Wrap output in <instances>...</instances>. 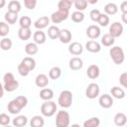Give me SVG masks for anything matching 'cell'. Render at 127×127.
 <instances>
[{
	"mask_svg": "<svg viewBox=\"0 0 127 127\" xmlns=\"http://www.w3.org/2000/svg\"><path fill=\"white\" fill-rule=\"evenodd\" d=\"M69 15V12L68 11H64V10H60L58 9V11L54 12L52 15H51V21L54 23V24H59L64 20L67 19Z\"/></svg>",
	"mask_w": 127,
	"mask_h": 127,
	"instance_id": "6",
	"label": "cell"
},
{
	"mask_svg": "<svg viewBox=\"0 0 127 127\" xmlns=\"http://www.w3.org/2000/svg\"><path fill=\"white\" fill-rule=\"evenodd\" d=\"M10 117L6 114V113H1L0 114V124L2 125V126H7V125H9V123H10Z\"/></svg>",
	"mask_w": 127,
	"mask_h": 127,
	"instance_id": "44",
	"label": "cell"
},
{
	"mask_svg": "<svg viewBox=\"0 0 127 127\" xmlns=\"http://www.w3.org/2000/svg\"><path fill=\"white\" fill-rule=\"evenodd\" d=\"M114 42H115L114 38L112 36H110L109 34H105L101 38V44L105 47H111L114 44Z\"/></svg>",
	"mask_w": 127,
	"mask_h": 127,
	"instance_id": "34",
	"label": "cell"
},
{
	"mask_svg": "<svg viewBox=\"0 0 127 127\" xmlns=\"http://www.w3.org/2000/svg\"><path fill=\"white\" fill-rule=\"evenodd\" d=\"M99 73H100V69H99L98 65H96V64H90L87 67L86 74H87V76L89 78H91V79L97 78L99 76Z\"/></svg>",
	"mask_w": 127,
	"mask_h": 127,
	"instance_id": "16",
	"label": "cell"
},
{
	"mask_svg": "<svg viewBox=\"0 0 127 127\" xmlns=\"http://www.w3.org/2000/svg\"><path fill=\"white\" fill-rule=\"evenodd\" d=\"M24 5L27 9L29 10H33L35 9L36 5H37V1L36 0H25L24 1Z\"/></svg>",
	"mask_w": 127,
	"mask_h": 127,
	"instance_id": "45",
	"label": "cell"
},
{
	"mask_svg": "<svg viewBox=\"0 0 127 127\" xmlns=\"http://www.w3.org/2000/svg\"><path fill=\"white\" fill-rule=\"evenodd\" d=\"M113 120H114V124H115L116 126H118V127L125 126L126 123H127V117H126V115H125L124 113H122V112L116 113L115 116H114V118H113Z\"/></svg>",
	"mask_w": 127,
	"mask_h": 127,
	"instance_id": "17",
	"label": "cell"
},
{
	"mask_svg": "<svg viewBox=\"0 0 127 127\" xmlns=\"http://www.w3.org/2000/svg\"><path fill=\"white\" fill-rule=\"evenodd\" d=\"M104 11L106 15H114L117 13L118 11V7L115 3L113 2H109L104 6Z\"/></svg>",
	"mask_w": 127,
	"mask_h": 127,
	"instance_id": "27",
	"label": "cell"
},
{
	"mask_svg": "<svg viewBox=\"0 0 127 127\" xmlns=\"http://www.w3.org/2000/svg\"><path fill=\"white\" fill-rule=\"evenodd\" d=\"M50 24V18L48 16H42L39 19H37L34 23V26L38 29V30H42L46 27H48V25Z\"/></svg>",
	"mask_w": 127,
	"mask_h": 127,
	"instance_id": "13",
	"label": "cell"
},
{
	"mask_svg": "<svg viewBox=\"0 0 127 127\" xmlns=\"http://www.w3.org/2000/svg\"><path fill=\"white\" fill-rule=\"evenodd\" d=\"M4 4H5V1H4V0H2V1H1V7H3V6H4Z\"/></svg>",
	"mask_w": 127,
	"mask_h": 127,
	"instance_id": "50",
	"label": "cell"
},
{
	"mask_svg": "<svg viewBox=\"0 0 127 127\" xmlns=\"http://www.w3.org/2000/svg\"><path fill=\"white\" fill-rule=\"evenodd\" d=\"M3 127H11V126H9V125H7V126H3Z\"/></svg>",
	"mask_w": 127,
	"mask_h": 127,
	"instance_id": "51",
	"label": "cell"
},
{
	"mask_svg": "<svg viewBox=\"0 0 127 127\" xmlns=\"http://www.w3.org/2000/svg\"><path fill=\"white\" fill-rule=\"evenodd\" d=\"M21 63H22L24 65H26L30 70H33V69L36 67V61H35L33 58H31V57H26V58H24Z\"/></svg>",
	"mask_w": 127,
	"mask_h": 127,
	"instance_id": "33",
	"label": "cell"
},
{
	"mask_svg": "<svg viewBox=\"0 0 127 127\" xmlns=\"http://www.w3.org/2000/svg\"><path fill=\"white\" fill-rule=\"evenodd\" d=\"M69 127H81V126L78 124H71V126H69Z\"/></svg>",
	"mask_w": 127,
	"mask_h": 127,
	"instance_id": "49",
	"label": "cell"
},
{
	"mask_svg": "<svg viewBox=\"0 0 127 127\" xmlns=\"http://www.w3.org/2000/svg\"><path fill=\"white\" fill-rule=\"evenodd\" d=\"M119 81H120V84L122 86H124L125 88H127V72H123V73L120 74Z\"/></svg>",
	"mask_w": 127,
	"mask_h": 127,
	"instance_id": "46",
	"label": "cell"
},
{
	"mask_svg": "<svg viewBox=\"0 0 127 127\" xmlns=\"http://www.w3.org/2000/svg\"><path fill=\"white\" fill-rule=\"evenodd\" d=\"M60 33H61V30L57 27V26H50L49 29H48V36L50 39L52 40H56V39H59L60 37Z\"/></svg>",
	"mask_w": 127,
	"mask_h": 127,
	"instance_id": "25",
	"label": "cell"
},
{
	"mask_svg": "<svg viewBox=\"0 0 127 127\" xmlns=\"http://www.w3.org/2000/svg\"><path fill=\"white\" fill-rule=\"evenodd\" d=\"M38 51H39V48H38V45L36 43H28L25 46V52L29 56L36 55L38 53Z\"/></svg>",
	"mask_w": 127,
	"mask_h": 127,
	"instance_id": "26",
	"label": "cell"
},
{
	"mask_svg": "<svg viewBox=\"0 0 127 127\" xmlns=\"http://www.w3.org/2000/svg\"><path fill=\"white\" fill-rule=\"evenodd\" d=\"M19 24L20 28H30V26L32 25V20L29 16H22L19 20Z\"/></svg>",
	"mask_w": 127,
	"mask_h": 127,
	"instance_id": "36",
	"label": "cell"
},
{
	"mask_svg": "<svg viewBox=\"0 0 127 127\" xmlns=\"http://www.w3.org/2000/svg\"><path fill=\"white\" fill-rule=\"evenodd\" d=\"M35 83L38 87H46L49 84V77L44 73H40L36 76Z\"/></svg>",
	"mask_w": 127,
	"mask_h": 127,
	"instance_id": "19",
	"label": "cell"
},
{
	"mask_svg": "<svg viewBox=\"0 0 127 127\" xmlns=\"http://www.w3.org/2000/svg\"><path fill=\"white\" fill-rule=\"evenodd\" d=\"M7 109H8V111H9L11 114H18L23 108L20 106V104H19V103L16 101V99L14 98L13 100H11V101L8 103Z\"/></svg>",
	"mask_w": 127,
	"mask_h": 127,
	"instance_id": "18",
	"label": "cell"
},
{
	"mask_svg": "<svg viewBox=\"0 0 127 127\" xmlns=\"http://www.w3.org/2000/svg\"><path fill=\"white\" fill-rule=\"evenodd\" d=\"M18 71H19L20 75H22V76H27V75L30 73L31 70H30L26 65H24L22 63H20L19 65H18Z\"/></svg>",
	"mask_w": 127,
	"mask_h": 127,
	"instance_id": "42",
	"label": "cell"
},
{
	"mask_svg": "<svg viewBox=\"0 0 127 127\" xmlns=\"http://www.w3.org/2000/svg\"><path fill=\"white\" fill-rule=\"evenodd\" d=\"M109 55H110L113 63L116 64H121L125 60L124 52H123L122 48L118 47V46H115V47L111 48L110 51H109Z\"/></svg>",
	"mask_w": 127,
	"mask_h": 127,
	"instance_id": "2",
	"label": "cell"
},
{
	"mask_svg": "<svg viewBox=\"0 0 127 127\" xmlns=\"http://www.w3.org/2000/svg\"><path fill=\"white\" fill-rule=\"evenodd\" d=\"M33 40H34V43H36L37 45H43L46 43L47 41V37H46V34L41 31V30H38L34 33L33 35Z\"/></svg>",
	"mask_w": 127,
	"mask_h": 127,
	"instance_id": "14",
	"label": "cell"
},
{
	"mask_svg": "<svg viewBox=\"0 0 127 127\" xmlns=\"http://www.w3.org/2000/svg\"><path fill=\"white\" fill-rule=\"evenodd\" d=\"M68 52L73 56H79L83 52V47L78 42H73L68 46Z\"/></svg>",
	"mask_w": 127,
	"mask_h": 127,
	"instance_id": "11",
	"label": "cell"
},
{
	"mask_svg": "<svg viewBox=\"0 0 127 127\" xmlns=\"http://www.w3.org/2000/svg\"><path fill=\"white\" fill-rule=\"evenodd\" d=\"M100 15H101V13H100V11H99L98 9H92V10L90 11V13H89L90 19H91L92 21H94V22H97V21H98Z\"/></svg>",
	"mask_w": 127,
	"mask_h": 127,
	"instance_id": "43",
	"label": "cell"
},
{
	"mask_svg": "<svg viewBox=\"0 0 127 127\" xmlns=\"http://www.w3.org/2000/svg\"><path fill=\"white\" fill-rule=\"evenodd\" d=\"M111 95L117 99H122L125 97V91L121 88V87H118V86H113L111 88Z\"/></svg>",
	"mask_w": 127,
	"mask_h": 127,
	"instance_id": "28",
	"label": "cell"
},
{
	"mask_svg": "<svg viewBox=\"0 0 127 127\" xmlns=\"http://www.w3.org/2000/svg\"><path fill=\"white\" fill-rule=\"evenodd\" d=\"M40 97L45 101H50L54 97V91L51 88H43L40 91Z\"/></svg>",
	"mask_w": 127,
	"mask_h": 127,
	"instance_id": "24",
	"label": "cell"
},
{
	"mask_svg": "<svg viewBox=\"0 0 127 127\" xmlns=\"http://www.w3.org/2000/svg\"><path fill=\"white\" fill-rule=\"evenodd\" d=\"M71 20L74 23H80L84 20V14L80 11H74L71 13Z\"/></svg>",
	"mask_w": 127,
	"mask_h": 127,
	"instance_id": "37",
	"label": "cell"
},
{
	"mask_svg": "<svg viewBox=\"0 0 127 127\" xmlns=\"http://www.w3.org/2000/svg\"><path fill=\"white\" fill-rule=\"evenodd\" d=\"M21 10V3L16 0H12L8 3V11L13 12V13H19Z\"/></svg>",
	"mask_w": 127,
	"mask_h": 127,
	"instance_id": "29",
	"label": "cell"
},
{
	"mask_svg": "<svg viewBox=\"0 0 127 127\" xmlns=\"http://www.w3.org/2000/svg\"><path fill=\"white\" fill-rule=\"evenodd\" d=\"M73 4H74V7L76 8L77 11L82 12L83 10H85V8L87 7V4L88 3H87L86 0H75L73 2Z\"/></svg>",
	"mask_w": 127,
	"mask_h": 127,
	"instance_id": "39",
	"label": "cell"
},
{
	"mask_svg": "<svg viewBox=\"0 0 127 127\" xmlns=\"http://www.w3.org/2000/svg\"><path fill=\"white\" fill-rule=\"evenodd\" d=\"M100 28L96 25H90L87 27L86 29V35L89 39L91 40H94V39H97L99 36H100Z\"/></svg>",
	"mask_w": 127,
	"mask_h": 127,
	"instance_id": "10",
	"label": "cell"
},
{
	"mask_svg": "<svg viewBox=\"0 0 127 127\" xmlns=\"http://www.w3.org/2000/svg\"><path fill=\"white\" fill-rule=\"evenodd\" d=\"M58 103L63 108L70 107V105L72 103V93H71V91L63 90L60 93V96H59V99H58Z\"/></svg>",
	"mask_w": 127,
	"mask_h": 127,
	"instance_id": "3",
	"label": "cell"
},
{
	"mask_svg": "<svg viewBox=\"0 0 127 127\" xmlns=\"http://www.w3.org/2000/svg\"><path fill=\"white\" fill-rule=\"evenodd\" d=\"M83 66V62L78 57H73L69 60V68L72 70H78Z\"/></svg>",
	"mask_w": 127,
	"mask_h": 127,
	"instance_id": "15",
	"label": "cell"
},
{
	"mask_svg": "<svg viewBox=\"0 0 127 127\" xmlns=\"http://www.w3.org/2000/svg\"><path fill=\"white\" fill-rule=\"evenodd\" d=\"M14 127H24L28 123V118L25 115H19L12 120Z\"/></svg>",
	"mask_w": 127,
	"mask_h": 127,
	"instance_id": "21",
	"label": "cell"
},
{
	"mask_svg": "<svg viewBox=\"0 0 127 127\" xmlns=\"http://www.w3.org/2000/svg\"><path fill=\"white\" fill-rule=\"evenodd\" d=\"M121 19H122V22L124 24H127V13H124L121 15Z\"/></svg>",
	"mask_w": 127,
	"mask_h": 127,
	"instance_id": "48",
	"label": "cell"
},
{
	"mask_svg": "<svg viewBox=\"0 0 127 127\" xmlns=\"http://www.w3.org/2000/svg\"><path fill=\"white\" fill-rule=\"evenodd\" d=\"M99 91H100L99 85L97 83H95V82H91L86 87L85 95L89 99H94V98H96L99 95Z\"/></svg>",
	"mask_w": 127,
	"mask_h": 127,
	"instance_id": "7",
	"label": "cell"
},
{
	"mask_svg": "<svg viewBox=\"0 0 127 127\" xmlns=\"http://www.w3.org/2000/svg\"><path fill=\"white\" fill-rule=\"evenodd\" d=\"M122 33H123V26L119 22H114L109 27V33L108 34L110 36H112L114 39L120 37L122 35Z\"/></svg>",
	"mask_w": 127,
	"mask_h": 127,
	"instance_id": "8",
	"label": "cell"
},
{
	"mask_svg": "<svg viewBox=\"0 0 127 127\" xmlns=\"http://www.w3.org/2000/svg\"><path fill=\"white\" fill-rule=\"evenodd\" d=\"M100 125V119L98 117H91L83 122V127H98Z\"/></svg>",
	"mask_w": 127,
	"mask_h": 127,
	"instance_id": "30",
	"label": "cell"
},
{
	"mask_svg": "<svg viewBox=\"0 0 127 127\" xmlns=\"http://www.w3.org/2000/svg\"><path fill=\"white\" fill-rule=\"evenodd\" d=\"M70 117L67 111L61 110L58 111L56 116V126L57 127H69Z\"/></svg>",
	"mask_w": 127,
	"mask_h": 127,
	"instance_id": "5",
	"label": "cell"
},
{
	"mask_svg": "<svg viewBox=\"0 0 127 127\" xmlns=\"http://www.w3.org/2000/svg\"><path fill=\"white\" fill-rule=\"evenodd\" d=\"M120 10H121L122 14L127 13V1H124V2L121 3V5H120Z\"/></svg>",
	"mask_w": 127,
	"mask_h": 127,
	"instance_id": "47",
	"label": "cell"
},
{
	"mask_svg": "<svg viewBox=\"0 0 127 127\" xmlns=\"http://www.w3.org/2000/svg\"><path fill=\"white\" fill-rule=\"evenodd\" d=\"M126 127H127V123H126Z\"/></svg>",
	"mask_w": 127,
	"mask_h": 127,
	"instance_id": "52",
	"label": "cell"
},
{
	"mask_svg": "<svg viewBox=\"0 0 127 127\" xmlns=\"http://www.w3.org/2000/svg\"><path fill=\"white\" fill-rule=\"evenodd\" d=\"M9 31H10V28L8 24H6L5 22H0V36L5 38V36L8 35Z\"/></svg>",
	"mask_w": 127,
	"mask_h": 127,
	"instance_id": "41",
	"label": "cell"
},
{
	"mask_svg": "<svg viewBox=\"0 0 127 127\" xmlns=\"http://www.w3.org/2000/svg\"><path fill=\"white\" fill-rule=\"evenodd\" d=\"M44 124H45V120L40 115H35L30 120L31 127H44Z\"/></svg>",
	"mask_w": 127,
	"mask_h": 127,
	"instance_id": "23",
	"label": "cell"
},
{
	"mask_svg": "<svg viewBox=\"0 0 127 127\" xmlns=\"http://www.w3.org/2000/svg\"><path fill=\"white\" fill-rule=\"evenodd\" d=\"M97 23H98L101 27H105V26H107V25L109 24V17H108V15H106V14H102V13H101V15H100V17H99Z\"/></svg>",
	"mask_w": 127,
	"mask_h": 127,
	"instance_id": "40",
	"label": "cell"
},
{
	"mask_svg": "<svg viewBox=\"0 0 127 127\" xmlns=\"http://www.w3.org/2000/svg\"><path fill=\"white\" fill-rule=\"evenodd\" d=\"M59 39H60L61 43H63V44H68L71 41V33H70V31L67 30V29L61 30Z\"/></svg>",
	"mask_w": 127,
	"mask_h": 127,
	"instance_id": "20",
	"label": "cell"
},
{
	"mask_svg": "<svg viewBox=\"0 0 127 127\" xmlns=\"http://www.w3.org/2000/svg\"><path fill=\"white\" fill-rule=\"evenodd\" d=\"M57 109H58V106H57L56 102H54L52 100L45 101L41 105V113L46 117H52L53 115H55Z\"/></svg>",
	"mask_w": 127,
	"mask_h": 127,
	"instance_id": "4",
	"label": "cell"
},
{
	"mask_svg": "<svg viewBox=\"0 0 127 127\" xmlns=\"http://www.w3.org/2000/svg\"><path fill=\"white\" fill-rule=\"evenodd\" d=\"M72 1L70 0H61L59 3H58V8L60 10H64V11H68L69 12V9L72 5Z\"/></svg>",
	"mask_w": 127,
	"mask_h": 127,
	"instance_id": "35",
	"label": "cell"
},
{
	"mask_svg": "<svg viewBox=\"0 0 127 127\" xmlns=\"http://www.w3.org/2000/svg\"><path fill=\"white\" fill-rule=\"evenodd\" d=\"M85 49L90 52V53H99L100 50H101V46L98 42L96 41H93V40H90V41H87L86 44H85Z\"/></svg>",
	"mask_w": 127,
	"mask_h": 127,
	"instance_id": "12",
	"label": "cell"
},
{
	"mask_svg": "<svg viewBox=\"0 0 127 127\" xmlns=\"http://www.w3.org/2000/svg\"><path fill=\"white\" fill-rule=\"evenodd\" d=\"M19 86V82L15 79L13 73L11 72H6L3 76V87L6 91L12 92L16 90Z\"/></svg>",
	"mask_w": 127,
	"mask_h": 127,
	"instance_id": "1",
	"label": "cell"
},
{
	"mask_svg": "<svg viewBox=\"0 0 127 127\" xmlns=\"http://www.w3.org/2000/svg\"><path fill=\"white\" fill-rule=\"evenodd\" d=\"M0 48L3 51H8L12 48V41L9 38H3L0 42Z\"/></svg>",
	"mask_w": 127,
	"mask_h": 127,
	"instance_id": "38",
	"label": "cell"
},
{
	"mask_svg": "<svg viewBox=\"0 0 127 127\" xmlns=\"http://www.w3.org/2000/svg\"><path fill=\"white\" fill-rule=\"evenodd\" d=\"M62 75V69L59 66H53L49 71V77L52 79H58Z\"/></svg>",
	"mask_w": 127,
	"mask_h": 127,
	"instance_id": "32",
	"label": "cell"
},
{
	"mask_svg": "<svg viewBox=\"0 0 127 127\" xmlns=\"http://www.w3.org/2000/svg\"><path fill=\"white\" fill-rule=\"evenodd\" d=\"M98 102H99V105L102 108H110L113 105V98H112L111 95L105 93V94L100 95V97L98 99Z\"/></svg>",
	"mask_w": 127,
	"mask_h": 127,
	"instance_id": "9",
	"label": "cell"
},
{
	"mask_svg": "<svg viewBox=\"0 0 127 127\" xmlns=\"http://www.w3.org/2000/svg\"><path fill=\"white\" fill-rule=\"evenodd\" d=\"M32 36V32L30 30V28H20L18 30V37L22 40V41H27L31 38Z\"/></svg>",
	"mask_w": 127,
	"mask_h": 127,
	"instance_id": "22",
	"label": "cell"
},
{
	"mask_svg": "<svg viewBox=\"0 0 127 127\" xmlns=\"http://www.w3.org/2000/svg\"><path fill=\"white\" fill-rule=\"evenodd\" d=\"M4 19H5V21H6L8 24H15V23L17 22V20H18V14L8 11V12L5 13Z\"/></svg>",
	"mask_w": 127,
	"mask_h": 127,
	"instance_id": "31",
	"label": "cell"
}]
</instances>
